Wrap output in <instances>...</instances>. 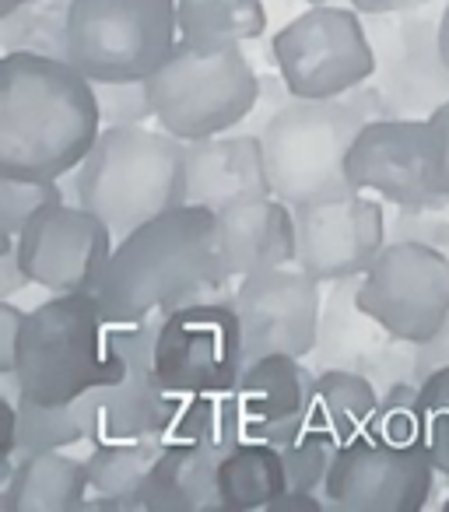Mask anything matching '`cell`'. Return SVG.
I'll list each match as a JSON object with an SVG mask.
<instances>
[{
	"label": "cell",
	"instance_id": "9",
	"mask_svg": "<svg viewBox=\"0 0 449 512\" xmlns=\"http://www.w3.org/2000/svg\"><path fill=\"white\" fill-rule=\"evenodd\" d=\"M271 57L295 99H341L376 74L365 18L355 8L309 4L271 36Z\"/></svg>",
	"mask_w": 449,
	"mask_h": 512
},
{
	"label": "cell",
	"instance_id": "10",
	"mask_svg": "<svg viewBox=\"0 0 449 512\" xmlns=\"http://www.w3.org/2000/svg\"><path fill=\"white\" fill-rule=\"evenodd\" d=\"M246 369L243 323L229 299H200L158 320L155 372L172 397L232 393Z\"/></svg>",
	"mask_w": 449,
	"mask_h": 512
},
{
	"label": "cell",
	"instance_id": "28",
	"mask_svg": "<svg viewBox=\"0 0 449 512\" xmlns=\"http://www.w3.org/2000/svg\"><path fill=\"white\" fill-rule=\"evenodd\" d=\"M179 36L190 43H253L267 32L264 0H176Z\"/></svg>",
	"mask_w": 449,
	"mask_h": 512
},
{
	"label": "cell",
	"instance_id": "29",
	"mask_svg": "<svg viewBox=\"0 0 449 512\" xmlns=\"http://www.w3.org/2000/svg\"><path fill=\"white\" fill-rule=\"evenodd\" d=\"M67 8L71 0H29L22 8L0 15L4 53L29 50L67 60Z\"/></svg>",
	"mask_w": 449,
	"mask_h": 512
},
{
	"label": "cell",
	"instance_id": "32",
	"mask_svg": "<svg viewBox=\"0 0 449 512\" xmlns=\"http://www.w3.org/2000/svg\"><path fill=\"white\" fill-rule=\"evenodd\" d=\"M102 127H141L155 123L148 81H92Z\"/></svg>",
	"mask_w": 449,
	"mask_h": 512
},
{
	"label": "cell",
	"instance_id": "21",
	"mask_svg": "<svg viewBox=\"0 0 449 512\" xmlns=\"http://www.w3.org/2000/svg\"><path fill=\"white\" fill-rule=\"evenodd\" d=\"M271 176L260 134H214L186 141V200L200 207L236 204L250 197H271Z\"/></svg>",
	"mask_w": 449,
	"mask_h": 512
},
{
	"label": "cell",
	"instance_id": "5",
	"mask_svg": "<svg viewBox=\"0 0 449 512\" xmlns=\"http://www.w3.org/2000/svg\"><path fill=\"white\" fill-rule=\"evenodd\" d=\"M71 193L120 239L155 214L186 204V141L158 123L102 127L85 162L71 172Z\"/></svg>",
	"mask_w": 449,
	"mask_h": 512
},
{
	"label": "cell",
	"instance_id": "25",
	"mask_svg": "<svg viewBox=\"0 0 449 512\" xmlns=\"http://www.w3.org/2000/svg\"><path fill=\"white\" fill-rule=\"evenodd\" d=\"M218 498L225 512L271 509V502L288 488L285 449L267 439H239L218 456Z\"/></svg>",
	"mask_w": 449,
	"mask_h": 512
},
{
	"label": "cell",
	"instance_id": "1",
	"mask_svg": "<svg viewBox=\"0 0 449 512\" xmlns=\"http://www.w3.org/2000/svg\"><path fill=\"white\" fill-rule=\"evenodd\" d=\"M229 285L218 256V214L186 200L116 239L95 299L116 327H130L200 299H229Z\"/></svg>",
	"mask_w": 449,
	"mask_h": 512
},
{
	"label": "cell",
	"instance_id": "4",
	"mask_svg": "<svg viewBox=\"0 0 449 512\" xmlns=\"http://www.w3.org/2000/svg\"><path fill=\"white\" fill-rule=\"evenodd\" d=\"M11 372L25 397L57 407L120 383L127 358L95 292H64L25 313Z\"/></svg>",
	"mask_w": 449,
	"mask_h": 512
},
{
	"label": "cell",
	"instance_id": "30",
	"mask_svg": "<svg viewBox=\"0 0 449 512\" xmlns=\"http://www.w3.org/2000/svg\"><path fill=\"white\" fill-rule=\"evenodd\" d=\"M421 442L432 456L439 477L449 481V365L428 372L418 383Z\"/></svg>",
	"mask_w": 449,
	"mask_h": 512
},
{
	"label": "cell",
	"instance_id": "42",
	"mask_svg": "<svg viewBox=\"0 0 449 512\" xmlns=\"http://www.w3.org/2000/svg\"><path fill=\"white\" fill-rule=\"evenodd\" d=\"M302 4H330V0H302Z\"/></svg>",
	"mask_w": 449,
	"mask_h": 512
},
{
	"label": "cell",
	"instance_id": "19",
	"mask_svg": "<svg viewBox=\"0 0 449 512\" xmlns=\"http://www.w3.org/2000/svg\"><path fill=\"white\" fill-rule=\"evenodd\" d=\"M316 369L295 355H264L246 362L236 390L229 393L232 418L243 439H267L285 446L306 421Z\"/></svg>",
	"mask_w": 449,
	"mask_h": 512
},
{
	"label": "cell",
	"instance_id": "6",
	"mask_svg": "<svg viewBox=\"0 0 449 512\" xmlns=\"http://www.w3.org/2000/svg\"><path fill=\"white\" fill-rule=\"evenodd\" d=\"M144 81L155 106V123L179 141L239 130L253 116L264 88L243 43L207 46L183 36Z\"/></svg>",
	"mask_w": 449,
	"mask_h": 512
},
{
	"label": "cell",
	"instance_id": "2",
	"mask_svg": "<svg viewBox=\"0 0 449 512\" xmlns=\"http://www.w3.org/2000/svg\"><path fill=\"white\" fill-rule=\"evenodd\" d=\"M0 88V176H71L102 134L88 74L50 53H4Z\"/></svg>",
	"mask_w": 449,
	"mask_h": 512
},
{
	"label": "cell",
	"instance_id": "3",
	"mask_svg": "<svg viewBox=\"0 0 449 512\" xmlns=\"http://www.w3.org/2000/svg\"><path fill=\"white\" fill-rule=\"evenodd\" d=\"M435 470L421 442L418 383L386 386L372 421L341 442L323 495L330 505L358 512H418L432 502Z\"/></svg>",
	"mask_w": 449,
	"mask_h": 512
},
{
	"label": "cell",
	"instance_id": "33",
	"mask_svg": "<svg viewBox=\"0 0 449 512\" xmlns=\"http://www.w3.org/2000/svg\"><path fill=\"white\" fill-rule=\"evenodd\" d=\"M285 467H288V488H306V491H323L330 474V463H334L337 446L313 435L299 432L295 439H288L285 446Z\"/></svg>",
	"mask_w": 449,
	"mask_h": 512
},
{
	"label": "cell",
	"instance_id": "16",
	"mask_svg": "<svg viewBox=\"0 0 449 512\" xmlns=\"http://www.w3.org/2000/svg\"><path fill=\"white\" fill-rule=\"evenodd\" d=\"M299 253L295 264L320 285L362 278L386 246V211L372 193L351 190L344 197L295 207Z\"/></svg>",
	"mask_w": 449,
	"mask_h": 512
},
{
	"label": "cell",
	"instance_id": "37",
	"mask_svg": "<svg viewBox=\"0 0 449 512\" xmlns=\"http://www.w3.org/2000/svg\"><path fill=\"white\" fill-rule=\"evenodd\" d=\"M29 274H25L22 260H18L15 235H4V253H0V299H15L22 288H29Z\"/></svg>",
	"mask_w": 449,
	"mask_h": 512
},
{
	"label": "cell",
	"instance_id": "23",
	"mask_svg": "<svg viewBox=\"0 0 449 512\" xmlns=\"http://www.w3.org/2000/svg\"><path fill=\"white\" fill-rule=\"evenodd\" d=\"M218 456L204 446H165L155 470L144 481L134 509L151 512H204L221 509L218 498Z\"/></svg>",
	"mask_w": 449,
	"mask_h": 512
},
{
	"label": "cell",
	"instance_id": "43",
	"mask_svg": "<svg viewBox=\"0 0 449 512\" xmlns=\"http://www.w3.org/2000/svg\"><path fill=\"white\" fill-rule=\"evenodd\" d=\"M442 509H446V512H449V495H446V498H442Z\"/></svg>",
	"mask_w": 449,
	"mask_h": 512
},
{
	"label": "cell",
	"instance_id": "11",
	"mask_svg": "<svg viewBox=\"0 0 449 512\" xmlns=\"http://www.w3.org/2000/svg\"><path fill=\"white\" fill-rule=\"evenodd\" d=\"M358 306L397 341H428L449 320V253L397 235L358 278Z\"/></svg>",
	"mask_w": 449,
	"mask_h": 512
},
{
	"label": "cell",
	"instance_id": "34",
	"mask_svg": "<svg viewBox=\"0 0 449 512\" xmlns=\"http://www.w3.org/2000/svg\"><path fill=\"white\" fill-rule=\"evenodd\" d=\"M428 148H432L435 179H439L442 193L449 197V102H442V106L428 116Z\"/></svg>",
	"mask_w": 449,
	"mask_h": 512
},
{
	"label": "cell",
	"instance_id": "41",
	"mask_svg": "<svg viewBox=\"0 0 449 512\" xmlns=\"http://www.w3.org/2000/svg\"><path fill=\"white\" fill-rule=\"evenodd\" d=\"M22 4H29V0H0V15H8V11L22 8Z\"/></svg>",
	"mask_w": 449,
	"mask_h": 512
},
{
	"label": "cell",
	"instance_id": "35",
	"mask_svg": "<svg viewBox=\"0 0 449 512\" xmlns=\"http://www.w3.org/2000/svg\"><path fill=\"white\" fill-rule=\"evenodd\" d=\"M442 365H449V320L442 323L439 330H435L428 341L414 344V365H411V379L414 383H421V379L428 376V372L442 369Z\"/></svg>",
	"mask_w": 449,
	"mask_h": 512
},
{
	"label": "cell",
	"instance_id": "39",
	"mask_svg": "<svg viewBox=\"0 0 449 512\" xmlns=\"http://www.w3.org/2000/svg\"><path fill=\"white\" fill-rule=\"evenodd\" d=\"M421 4H432V0H351L358 15H390V11L421 8Z\"/></svg>",
	"mask_w": 449,
	"mask_h": 512
},
{
	"label": "cell",
	"instance_id": "18",
	"mask_svg": "<svg viewBox=\"0 0 449 512\" xmlns=\"http://www.w3.org/2000/svg\"><path fill=\"white\" fill-rule=\"evenodd\" d=\"M155 334L158 320L116 327L127 372L120 383L95 390V435L102 439H158L172 407V393L155 372ZM88 442V446H92Z\"/></svg>",
	"mask_w": 449,
	"mask_h": 512
},
{
	"label": "cell",
	"instance_id": "31",
	"mask_svg": "<svg viewBox=\"0 0 449 512\" xmlns=\"http://www.w3.org/2000/svg\"><path fill=\"white\" fill-rule=\"evenodd\" d=\"M53 204H64L60 179L0 176V235H18Z\"/></svg>",
	"mask_w": 449,
	"mask_h": 512
},
{
	"label": "cell",
	"instance_id": "17",
	"mask_svg": "<svg viewBox=\"0 0 449 512\" xmlns=\"http://www.w3.org/2000/svg\"><path fill=\"white\" fill-rule=\"evenodd\" d=\"M309 358L313 369H355L386 390L400 379H411L414 344L397 341L390 330L379 327L358 306V278H344L330 281L320 316V341Z\"/></svg>",
	"mask_w": 449,
	"mask_h": 512
},
{
	"label": "cell",
	"instance_id": "15",
	"mask_svg": "<svg viewBox=\"0 0 449 512\" xmlns=\"http://www.w3.org/2000/svg\"><path fill=\"white\" fill-rule=\"evenodd\" d=\"M15 246L36 288H46L50 295L95 292L116 249V232L85 204L64 200L32 218L15 235Z\"/></svg>",
	"mask_w": 449,
	"mask_h": 512
},
{
	"label": "cell",
	"instance_id": "36",
	"mask_svg": "<svg viewBox=\"0 0 449 512\" xmlns=\"http://www.w3.org/2000/svg\"><path fill=\"white\" fill-rule=\"evenodd\" d=\"M22 327H25V309H18L11 299H0V372L15 369Z\"/></svg>",
	"mask_w": 449,
	"mask_h": 512
},
{
	"label": "cell",
	"instance_id": "12",
	"mask_svg": "<svg viewBox=\"0 0 449 512\" xmlns=\"http://www.w3.org/2000/svg\"><path fill=\"white\" fill-rule=\"evenodd\" d=\"M442 4L446 0L390 15H362L376 50L372 85L383 92L390 116L428 120L442 102H449V64L439 39Z\"/></svg>",
	"mask_w": 449,
	"mask_h": 512
},
{
	"label": "cell",
	"instance_id": "26",
	"mask_svg": "<svg viewBox=\"0 0 449 512\" xmlns=\"http://www.w3.org/2000/svg\"><path fill=\"white\" fill-rule=\"evenodd\" d=\"M162 439H102L92 442L85 463L92 495L88 505H113V509H134L144 481L162 456Z\"/></svg>",
	"mask_w": 449,
	"mask_h": 512
},
{
	"label": "cell",
	"instance_id": "14",
	"mask_svg": "<svg viewBox=\"0 0 449 512\" xmlns=\"http://www.w3.org/2000/svg\"><path fill=\"white\" fill-rule=\"evenodd\" d=\"M232 306L243 323L246 362L264 355L309 358L316 351L323 295L320 281L299 264L239 278V285L232 288Z\"/></svg>",
	"mask_w": 449,
	"mask_h": 512
},
{
	"label": "cell",
	"instance_id": "24",
	"mask_svg": "<svg viewBox=\"0 0 449 512\" xmlns=\"http://www.w3.org/2000/svg\"><path fill=\"white\" fill-rule=\"evenodd\" d=\"M379 400H383V390L365 372L316 369L309 411L299 432L330 442V446H341V442H348L351 435L369 425Z\"/></svg>",
	"mask_w": 449,
	"mask_h": 512
},
{
	"label": "cell",
	"instance_id": "22",
	"mask_svg": "<svg viewBox=\"0 0 449 512\" xmlns=\"http://www.w3.org/2000/svg\"><path fill=\"white\" fill-rule=\"evenodd\" d=\"M92 495L88 463L64 449H39L18 456L15 470L0 481V502L11 512H74Z\"/></svg>",
	"mask_w": 449,
	"mask_h": 512
},
{
	"label": "cell",
	"instance_id": "7",
	"mask_svg": "<svg viewBox=\"0 0 449 512\" xmlns=\"http://www.w3.org/2000/svg\"><path fill=\"white\" fill-rule=\"evenodd\" d=\"M369 116L348 99H288L257 130L274 197L285 204H320L351 193L348 148Z\"/></svg>",
	"mask_w": 449,
	"mask_h": 512
},
{
	"label": "cell",
	"instance_id": "20",
	"mask_svg": "<svg viewBox=\"0 0 449 512\" xmlns=\"http://www.w3.org/2000/svg\"><path fill=\"white\" fill-rule=\"evenodd\" d=\"M218 214V256L232 281L257 271L295 264L299 228L295 207L281 197H250L221 207Z\"/></svg>",
	"mask_w": 449,
	"mask_h": 512
},
{
	"label": "cell",
	"instance_id": "27",
	"mask_svg": "<svg viewBox=\"0 0 449 512\" xmlns=\"http://www.w3.org/2000/svg\"><path fill=\"white\" fill-rule=\"evenodd\" d=\"M95 435V390L71 404H39L18 397V456L39 449H71Z\"/></svg>",
	"mask_w": 449,
	"mask_h": 512
},
{
	"label": "cell",
	"instance_id": "8",
	"mask_svg": "<svg viewBox=\"0 0 449 512\" xmlns=\"http://www.w3.org/2000/svg\"><path fill=\"white\" fill-rule=\"evenodd\" d=\"M176 43V0H71L67 8V60L92 81H144Z\"/></svg>",
	"mask_w": 449,
	"mask_h": 512
},
{
	"label": "cell",
	"instance_id": "13",
	"mask_svg": "<svg viewBox=\"0 0 449 512\" xmlns=\"http://www.w3.org/2000/svg\"><path fill=\"white\" fill-rule=\"evenodd\" d=\"M344 169L355 190L393 204V211L432 214L449 207V197L435 179L428 120H407V116L369 120L351 141Z\"/></svg>",
	"mask_w": 449,
	"mask_h": 512
},
{
	"label": "cell",
	"instance_id": "40",
	"mask_svg": "<svg viewBox=\"0 0 449 512\" xmlns=\"http://www.w3.org/2000/svg\"><path fill=\"white\" fill-rule=\"evenodd\" d=\"M439 39H442V57L449 64V0L442 4V25H439Z\"/></svg>",
	"mask_w": 449,
	"mask_h": 512
},
{
	"label": "cell",
	"instance_id": "38",
	"mask_svg": "<svg viewBox=\"0 0 449 512\" xmlns=\"http://www.w3.org/2000/svg\"><path fill=\"white\" fill-rule=\"evenodd\" d=\"M330 505V498L323 491H306V488H285L271 502L267 512H323Z\"/></svg>",
	"mask_w": 449,
	"mask_h": 512
}]
</instances>
